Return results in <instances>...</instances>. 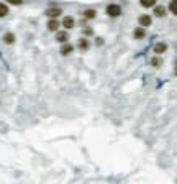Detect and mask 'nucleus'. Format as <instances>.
<instances>
[{
  "label": "nucleus",
  "mask_w": 177,
  "mask_h": 184,
  "mask_svg": "<svg viewBox=\"0 0 177 184\" xmlns=\"http://www.w3.org/2000/svg\"><path fill=\"white\" fill-rule=\"evenodd\" d=\"M107 15L112 17V18H117V17L121 15V7L118 5V3H110V5H107Z\"/></svg>",
  "instance_id": "f257e3e1"
},
{
  "label": "nucleus",
  "mask_w": 177,
  "mask_h": 184,
  "mask_svg": "<svg viewBox=\"0 0 177 184\" xmlns=\"http://www.w3.org/2000/svg\"><path fill=\"white\" fill-rule=\"evenodd\" d=\"M46 15L49 17L51 20H56L58 17L62 15V8H59V7H53V8H48L46 10Z\"/></svg>",
  "instance_id": "f03ea898"
},
{
  "label": "nucleus",
  "mask_w": 177,
  "mask_h": 184,
  "mask_svg": "<svg viewBox=\"0 0 177 184\" xmlns=\"http://www.w3.org/2000/svg\"><path fill=\"white\" fill-rule=\"evenodd\" d=\"M62 26H64L66 30H72L75 26V18L74 17H64V18H62Z\"/></svg>",
  "instance_id": "7ed1b4c3"
},
{
  "label": "nucleus",
  "mask_w": 177,
  "mask_h": 184,
  "mask_svg": "<svg viewBox=\"0 0 177 184\" xmlns=\"http://www.w3.org/2000/svg\"><path fill=\"white\" fill-rule=\"evenodd\" d=\"M138 22H140V26H141V28H148V26H151L152 18H151V15H148V13H146V15H141Z\"/></svg>",
  "instance_id": "20e7f679"
},
{
  "label": "nucleus",
  "mask_w": 177,
  "mask_h": 184,
  "mask_svg": "<svg viewBox=\"0 0 177 184\" xmlns=\"http://www.w3.org/2000/svg\"><path fill=\"white\" fill-rule=\"evenodd\" d=\"M67 40H69V33H67V31H58V33H56V41H58V43L66 44V43H67Z\"/></svg>",
  "instance_id": "39448f33"
},
{
  "label": "nucleus",
  "mask_w": 177,
  "mask_h": 184,
  "mask_svg": "<svg viewBox=\"0 0 177 184\" xmlns=\"http://www.w3.org/2000/svg\"><path fill=\"white\" fill-rule=\"evenodd\" d=\"M77 48H79L81 51H89L90 41L87 40V38H81V40H79V43H77Z\"/></svg>",
  "instance_id": "423d86ee"
},
{
  "label": "nucleus",
  "mask_w": 177,
  "mask_h": 184,
  "mask_svg": "<svg viewBox=\"0 0 177 184\" xmlns=\"http://www.w3.org/2000/svg\"><path fill=\"white\" fill-rule=\"evenodd\" d=\"M166 51H167V44H166V43L159 41V43L154 44V53L156 54H162V53H166Z\"/></svg>",
  "instance_id": "0eeeda50"
},
{
  "label": "nucleus",
  "mask_w": 177,
  "mask_h": 184,
  "mask_svg": "<svg viewBox=\"0 0 177 184\" xmlns=\"http://www.w3.org/2000/svg\"><path fill=\"white\" fill-rule=\"evenodd\" d=\"M82 15H84V18L85 20H93L97 17V10H93V8H87V10H84L82 12Z\"/></svg>",
  "instance_id": "6e6552de"
},
{
  "label": "nucleus",
  "mask_w": 177,
  "mask_h": 184,
  "mask_svg": "<svg viewBox=\"0 0 177 184\" xmlns=\"http://www.w3.org/2000/svg\"><path fill=\"white\" fill-rule=\"evenodd\" d=\"M133 36H134V40H143V38L146 36V30L141 28V26H138V28L133 31Z\"/></svg>",
  "instance_id": "1a4fd4ad"
},
{
  "label": "nucleus",
  "mask_w": 177,
  "mask_h": 184,
  "mask_svg": "<svg viewBox=\"0 0 177 184\" xmlns=\"http://www.w3.org/2000/svg\"><path fill=\"white\" fill-rule=\"evenodd\" d=\"M154 15L158 17V18H162V17H166V8L162 5H156L154 7Z\"/></svg>",
  "instance_id": "9d476101"
},
{
  "label": "nucleus",
  "mask_w": 177,
  "mask_h": 184,
  "mask_svg": "<svg viewBox=\"0 0 177 184\" xmlns=\"http://www.w3.org/2000/svg\"><path fill=\"white\" fill-rule=\"evenodd\" d=\"M72 51H74V46L72 44H62V48H61V54H64V56H67V54H71Z\"/></svg>",
  "instance_id": "9b49d317"
},
{
  "label": "nucleus",
  "mask_w": 177,
  "mask_h": 184,
  "mask_svg": "<svg viewBox=\"0 0 177 184\" xmlns=\"http://www.w3.org/2000/svg\"><path fill=\"white\" fill-rule=\"evenodd\" d=\"M59 26H61V23H59L58 20H49V22H48V30L49 31H58Z\"/></svg>",
  "instance_id": "f8f14e48"
},
{
  "label": "nucleus",
  "mask_w": 177,
  "mask_h": 184,
  "mask_svg": "<svg viewBox=\"0 0 177 184\" xmlns=\"http://www.w3.org/2000/svg\"><path fill=\"white\" fill-rule=\"evenodd\" d=\"M3 41H5L7 44H13V43H15V35H13V33H5Z\"/></svg>",
  "instance_id": "ddd939ff"
},
{
  "label": "nucleus",
  "mask_w": 177,
  "mask_h": 184,
  "mask_svg": "<svg viewBox=\"0 0 177 184\" xmlns=\"http://www.w3.org/2000/svg\"><path fill=\"white\" fill-rule=\"evenodd\" d=\"M8 5H5V3H0V18H3V17L8 15Z\"/></svg>",
  "instance_id": "4468645a"
},
{
  "label": "nucleus",
  "mask_w": 177,
  "mask_h": 184,
  "mask_svg": "<svg viewBox=\"0 0 177 184\" xmlns=\"http://www.w3.org/2000/svg\"><path fill=\"white\" fill-rule=\"evenodd\" d=\"M140 5L144 7V8H149V7H156V2L154 0H141Z\"/></svg>",
  "instance_id": "2eb2a0df"
},
{
  "label": "nucleus",
  "mask_w": 177,
  "mask_h": 184,
  "mask_svg": "<svg viewBox=\"0 0 177 184\" xmlns=\"http://www.w3.org/2000/svg\"><path fill=\"white\" fill-rule=\"evenodd\" d=\"M169 12H171L172 15H177V0H172V2L169 3Z\"/></svg>",
  "instance_id": "dca6fc26"
},
{
  "label": "nucleus",
  "mask_w": 177,
  "mask_h": 184,
  "mask_svg": "<svg viewBox=\"0 0 177 184\" xmlns=\"http://www.w3.org/2000/svg\"><path fill=\"white\" fill-rule=\"evenodd\" d=\"M151 64L154 66V68H161V66H162V59H161V58H158V56H154L151 59Z\"/></svg>",
  "instance_id": "f3484780"
},
{
  "label": "nucleus",
  "mask_w": 177,
  "mask_h": 184,
  "mask_svg": "<svg viewBox=\"0 0 177 184\" xmlns=\"http://www.w3.org/2000/svg\"><path fill=\"white\" fill-rule=\"evenodd\" d=\"M84 35H85V36H92V35H93V30H92V28H84Z\"/></svg>",
  "instance_id": "a211bd4d"
},
{
  "label": "nucleus",
  "mask_w": 177,
  "mask_h": 184,
  "mask_svg": "<svg viewBox=\"0 0 177 184\" xmlns=\"http://www.w3.org/2000/svg\"><path fill=\"white\" fill-rule=\"evenodd\" d=\"M97 44H99V46H100V44H103V40H102V38H97Z\"/></svg>",
  "instance_id": "6ab92c4d"
},
{
  "label": "nucleus",
  "mask_w": 177,
  "mask_h": 184,
  "mask_svg": "<svg viewBox=\"0 0 177 184\" xmlns=\"http://www.w3.org/2000/svg\"><path fill=\"white\" fill-rule=\"evenodd\" d=\"M176 66H177V61H176ZM176 74H177V68H176Z\"/></svg>",
  "instance_id": "aec40b11"
}]
</instances>
